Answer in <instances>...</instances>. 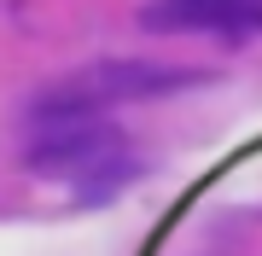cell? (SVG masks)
Masks as SVG:
<instances>
[{
  "mask_svg": "<svg viewBox=\"0 0 262 256\" xmlns=\"http://www.w3.org/2000/svg\"><path fill=\"white\" fill-rule=\"evenodd\" d=\"M262 18V0H146L140 24L158 29V35H175V29H239Z\"/></svg>",
  "mask_w": 262,
  "mask_h": 256,
  "instance_id": "3",
  "label": "cell"
},
{
  "mask_svg": "<svg viewBox=\"0 0 262 256\" xmlns=\"http://www.w3.org/2000/svg\"><path fill=\"white\" fill-rule=\"evenodd\" d=\"M198 82V70L181 64H151V58H105V64H88L76 76L53 82L47 94L35 99V123H58V117H99L105 105L117 99H151L169 94V87Z\"/></svg>",
  "mask_w": 262,
  "mask_h": 256,
  "instance_id": "2",
  "label": "cell"
},
{
  "mask_svg": "<svg viewBox=\"0 0 262 256\" xmlns=\"http://www.w3.org/2000/svg\"><path fill=\"white\" fill-rule=\"evenodd\" d=\"M29 169L47 180H70L82 192H111L128 175V146L99 117H58V123H41L29 146Z\"/></svg>",
  "mask_w": 262,
  "mask_h": 256,
  "instance_id": "1",
  "label": "cell"
}]
</instances>
